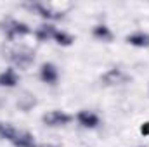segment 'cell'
Returning <instances> with one entry per match:
<instances>
[{"instance_id":"3957f363","label":"cell","mask_w":149,"mask_h":147,"mask_svg":"<svg viewBox=\"0 0 149 147\" xmlns=\"http://www.w3.org/2000/svg\"><path fill=\"white\" fill-rule=\"evenodd\" d=\"M3 31L9 38H16V37H23V35H28L31 30L28 24L21 23V21H16V19H7L3 23Z\"/></svg>"},{"instance_id":"4fadbf2b","label":"cell","mask_w":149,"mask_h":147,"mask_svg":"<svg viewBox=\"0 0 149 147\" xmlns=\"http://www.w3.org/2000/svg\"><path fill=\"white\" fill-rule=\"evenodd\" d=\"M17 106H19V109H23V111H30L37 106V99H35V95L24 92V94L17 99Z\"/></svg>"},{"instance_id":"ba28073f","label":"cell","mask_w":149,"mask_h":147,"mask_svg":"<svg viewBox=\"0 0 149 147\" xmlns=\"http://www.w3.org/2000/svg\"><path fill=\"white\" fill-rule=\"evenodd\" d=\"M31 9L37 12L38 16H42V17H45V19H59V17H63V14L56 12L52 7L43 5V3H33V5H31Z\"/></svg>"},{"instance_id":"9a60e30c","label":"cell","mask_w":149,"mask_h":147,"mask_svg":"<svg viewBox=\"0 0 149 147\" xmlns=\"http://www.w3.org/2000/svg\"><path fill=\"white\" fill-rule=\"evenodd\" d=\"M57 45H63V47H70L74 42V38L68 33V31H63V30H56L54 33V38H52Z\"/></svg>"},{"instance_id":"30bf717a","label":"cell","mask_w":149,"mask_h":147,"mask_svg":"<svg viewBox=\"0 0 149 147\" xmlns=\"http://www.w3.org/2000/svg\"><path fill=\"white\" fill-rule=\"evenodd\" d=\"M12 144L16 147H37L33 135L28 133V132H23V130L17 132V135H16V139L12 140Z\"/></svg>"},{"instance_id":"2e32d148","label":"cell","mask_w":149,"mask_h":147,"mask_svg":"<svg viewBox=\"0 0 149 147\" xmlns=\"http://www.w3.org/2000/svg\"><path fill=\"white\" fill-rule=\"evenodd\" d=\"M141 132H142L144 135H149V123H144V125H142V128H141Z\"/></svg>"},{"instance_id":"e0dca14e","label":"cell","mask_w":149,"mask_h":147,"mask_svg":"<svg viewBox=\"0 0 149 147\" xmlns=\"http://www.w3.org/2000/svg\"><path fill=\"white\" fill-rule=\"evenodd\" d=\"M37 147H56V146H50V144H42V146H37Z\"/></svg>"},{"instance_id":"277c9868","label":"cell","mask_w":149,"mask_h":147,"mask_svg":"<svg viewBox=\"0 0 149 147\" xmlns=\"http://www.w3.org/2000/svg\"><path fill=\"white\" fill-rule=\"evenodd\" d=\"M40 80L47 85H56L59 80V71L52 62H45L40 68Z\"/></svg>"},{"instance_id":"5b68a950","label":"cell","mask_w":149,"mask_h":147,"mask_svg":"<svg viewBox=\"0 0 149 147\" xmlns=\"http://www.w3.org/2000/svg\"><path fill=\"white\" fill-rule=\"evenodd\" d=\"M76 121L83 126V128H97L99 126V123H101V118L95 114V112H92V111H80L78 114H76Z\"/></svg>"},{"instance_id":"ac0fdd59","label":"cell","mask_w":149,"mask_h":147,"mask_svg":"<svg viewBox=\"0 0 149 147\" xmlns=\"http://www.w3.org/2000/svg\"><path fill=\"white\" fill-rule=\"evenodd\" d=\"M141 147H146V146H141Z\"/></svg>"},{"instance_id":"8992f818","label":"cell","mask_w":149,"mask_h":147,"mask_svg":"<svg viewBox=\"0 0 149 147\" xmlns=\"http://www.w3.org/2000/svg\"><path fill=\"white\" fill-rule=\"evenodd\" d=\"M101 80L104 81V85H120V83H123L127 80V76H125V73L121 69L113 68V69H109V71H106L102 74Z\"/></svg>"},{"instance_id":"6da1fadb","label":"cell","mask_w":149,"mask_h":147,"mask_svg":"<svg viewBox=\"0 0 149 147\" xmlns=\"http://www.w3.org/2000/svg\"><path fill=\"white\" fill-rule=\"evenodd\" d=\"M74 118L71 114H68V112H64V111H49V112H45L43 116H42V123L45 125V126H50V128H59V126H66V125H70L71 121H73Z\"/></svg>"},{"instance_id":"7a4b0ae2","label":"cell","mask_w":149,"mask_h":147,"mask_svg":"<svg viewBox=\"0 0 149 147\" xmlns=\"http://www.w3.org/2000/svg\"><path fill=\"white\" fill-rule=\"evenodd\" d=\"M9 57H10V61H12V64H14L16 68L26 69V68H30V66L33 64V61H35V52L30 50V49H16V50L10 52Z\"/></svg>"},{"instance_id":"52a82bcc","label":"cell","mask_w":149,"mask_h":147,"mask_svg":"<svg viewBox=\"0 0 149 147\" xmlns=\"http://www.w3.org/2000/svg\"><path fill=\"white\" fill-rule=\"evenodd\" d=\"M19 83V74L16 73L14 68H9L5 71L0 73V87H5V88H12Z\"/></svg>"},{"instance_id":"5bb4252c","label":"cell","mask_w":149,"mask_h":147,"mask_svg":"<svg viewBox=\"0 0 149 147\" xmlns=\"http://www.w3.org/2000/svg\"><path fill=\"white\" fill-rule=\"evenodd\" d=\"M17 132H19V130H17V128H14L10 123H0V139L12 142V140L16 139Z\"/></svg>"},{"instance_id":"7c38bea8","label":"cell","mask_w":149,"mask_h":147,"mask_svg":"<svg viewBox=\"0 0 149 147\" xmlns=\"http://www.w3.org/2000/svg\"><path fill=\"white\" fill-rule=\"evenodd\" d=\"M54 33H56V28L52 24H40L37 30H35V37L40 40V42H49L54 38Z\"/></svg>"},{"instance_id":"8fae6325","label":"cell","mask_w":149,"mask_h":147,"mask_svg":"<svg viewBox=\"0 0 149 147\" xmlns=\"http://www.w3.org/2000/svg\"><path fill=\"white\" fill-rule=\"evenodd\" d=\"M127 43L134 47H149V35L144 31H135L127 37Z\"/></svg>"},{"instance_id":"9c48e42d","label":"cell","mask_w":149,"mask_h":147,"mask_svg":"<svg viewBox=\"0 0 149 147\" xmlns=\"http://www.w3.org/2000/svg\"><path fill=\"white\" fill-rule=\"evenodd\" d=\"M92 35H94V38H97L99 42H106V43L113 42V38H114L113 31L106 26V24H97V26H94Z\"/></svg>"}]
</instances>
